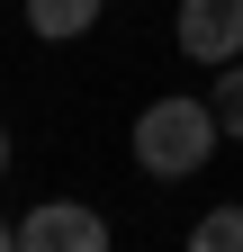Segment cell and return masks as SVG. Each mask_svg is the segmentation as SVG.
Wrapping results in <instances>:
<instances>
[{
  "mask_svg": "<svg viewBox=\"0 0 243 252\" xmlns=\"http://www.w3.org/2000/svg\"><path fill=\"white\" fill-rule=\"evenodd\" d=\"M18 252H108V216L81 198H45L18 216Z\"/></svg>",
  "mask_w": 243,
  "mask_h": 252,
  "instance_id": "2",
  "label": "cell"
},
{
  "mask_svg": "<svg viewBox=\"0 0 243 252\" xmlns=\"http://www.w3.org/2000/svg\"><path fill=\"white\" fill-rule=\"evenodd\" d=\"M207 108H216V126L243 144V54H234V63H216V90H207Z\"/></svg>",
  "mask_w": 243,
  "mask_h": 252,
  "instance_id": "5",
  "label": "cell"
},
{
  "mask_svg": "<svg viewBox=\"0 0 243 252\" xmlns=\"http://www.w3.org/2000/svg\"><path fill=\"white\" fill-rule=\"evenodd\" d=\"M0 171H9V126H0Z\"/></svg>",
  "mask_w": 243,
  "mask_h": 252,
  "instance_id": "8",
  "label": "cell"
},
{
  "mask_svg": "<svg viewBox=\"0 0 243 252\" xmlns=\"http://www.w3.org/2000/svg\"><path fill=\"white\" fill-rule=\"evenodd\" d=\"M216 144H225V126H216L207 99H189V90H171V99H153L135 117V171L144 180H189V171H207Z\"/></svg>",
  "mask_w": 243,
  "mask_h": 252,
  "instance_id": "1",
  "label": "cell"
},
{
  "mask_svg": "<svg viewBox=\"0 0 243 252\" xmlns=\"http://www.w3.org/2000/svg\"><path fill=\"white\" fill-rule=\"evenodd\" d=\"M90 18H99V0H27V27H36L45 45H72V36H90Z\"/></svg>",
  "mask_w": 243,
  "mask_h": 252,
  "instance_id": "4",
  "label": "cell"
},
{
  "mask_svg": "<svg viewBox=\"0 0 243 252\" xmlns=\"http://www.w3.org/2000/svg\"><path fill=\"white\" fill-rule=\"evenodd\" d=\"M171 45L189 54V63H234L243 54V0H180Z\"/></svg>",
  "mask_w": 243,
  "mask_h": 252,
  "instance_id": "3",
  "label": "cell"
},
{
  "mask_svg": "<svg viewBox=\"0 0 243 252\" xmlns=\"http://www.w3.org/2000/svg\"><path fill=\"white\" fill-rule=\"evenodd\" d=\"M189 252H243V207H207L189 225Z\"/></svg>",
  "mask_w": 243,
  "mask_h": 252,
  "instance_id": "6",
  "label": "cell"
},
{
  "mask_svg": "<svg viewBox=\"0 0 243 252\" xmlns=\"http://www.w3.org/2000/svg\"><path fill=\"white\" fill-rule=\"evenodd\" d=\"M0 252H18V225H9V216H0Z\"/></svg>",
  "mask_w": 243,
  "mask_h": 252,
  "instance_id": "7",
  "label": "cell"
}]
</instances>
